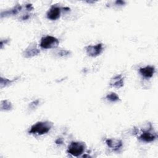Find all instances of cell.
<instances>
[{"instance_id":"6da1fadb","label":"cell","mask_w":158,"mask_h":158,"mask_svg":"<svg viewBox=\"0 0 158 158\" xmlns=\"http://www.w3.org/2000/svg\"><path fill=\"white\" fill-rule=\"evenodd\" d=\"M53 124L49 122H39L31 126L29 133L37 135H43L48 133Z\"/></svg>"},{"instance_id":"7a4b0ae2","label":"cell","mask_w":158,"mask_h":158,"mask_svg":"<svg viewBox=\"0 0 158 158\" xmlns=\"http://www.w3.org/2000/svg\"><path fill=\"white\" fill-rule=\"evenodd\" d=\"M85 144L82 142H72L68 146L67 152L75 157L82 154L85 149Z\"/></svg>"},{"instance_id":"3957f363","label":"cell","mask_w":158,"mask_h":158,"mask_svg":"<svg viewBox=\"0 0 158 158\" xmlns=\"http://www.w3.org/2000/svg\"><path fill=\"white\" fill-rule=\"evenodd\" d=\"M59 44V40L52 36H46L41 38L40 46L43 49H51L56 48Z\"/></svg>"},{"instance_id":"277c9868","label":"cell","mask_w":158,"mask_h":158,"mask_svg":"<svg viewBox=\"0 0 158 158\" xmlns=\"http://www.w3.org/2000/svg\"><path fill=\"white\" fill-rule=\"evenodd\" d=\"M102 51V44L99 43L96 45H89L86 47V51L88 56L96 57L99 56Z\"/></svg>"},{"instance_id":"5b68a950","label":"cell","mask_w":158,"mask_h":158,"mask_svg":"<svg viewBox=\"0 0 158 158\" xmlns=\"http://www.w3.org/2000/svg\"><path fill=\"white\" fill-rule=\"evenodd\" d=\"M60 8L57 6H52L47 12V18L51 20H55L60 17Z\"/></svg>"},{"instance_id":"8992f818","label":"cell","mask_w":158,"mask_h":158,"mask_svg":"<svg viewBox=\"0 0 158 158\" xmlns=\"http://www.w3.org/2000/svg\"><path fill=\"white\" fill-rule=\"evenodd\" d=\"M40 53V51L37 49L35 43L30 44L24 51L23 56L27 58L33 57Z\"/></svg>"},{"instance_id":"52a82bcc","label":"cell","mask_w":158,"mask_h":158,"mask_svg":"<svg viewBox=\"0 0 158 158\" xmlns=\"http://www.w3.org/2000/svg\"><path fill=\"white\" fill-rule=\"evenodd\" d=\"M139 73L141 74L142 76H143L145 78H151L152 77V75L154 73L155 69L153 66L148 65L143 68H140Z\"/></svg>"},{"instance_id":"ba28073f","label":"cell","mask_w":158,"mask_h":158,"mask_svg":"<svg viewBox=\"0 0 158 158\" xmlns=\"http://www.w3.org/2000/svg\"><path fill=\"white\" fill-rule=\"evenodd\" d=\"M106 143L110 148L114 150H117L122 146V141L117 139H107Z\"/></svg>"},{"instance_id":"9c48e42d","label":"cell","mask_w":158,"mask_h":158,"mask_svg":"<svg viewBox=\"0 0 158 158\" xmlns=\"http://www.w3.org/2000/svg\"><path fill=\"white\" fill-rule=\"evenodd\" d=\"M110 85L116 88H120L123 86V77L122 75H119L114 77L111 79Z\"/></svg>"},{"instance_id":"30bf717a","label":"cell","mask_w":158,"mask_h":158,"mask_svg":"<svg viewBox=\"0 0 158 158\" xmlns=\"http://www.w3.org/2000/svg\"><path fill=\"white\" fill-rule=\"evenodd\" d=\"M156 135L152 133H149V131H144L143 133H142L138 137V138L144 142H151L153 141L154 140H155V139L156 138Z\"/></svg>"},{"instance_id":"8fae6325","label":"cell","mask_w":158,"mask_h":158,"mask_svg":"<svg viewBox=\"0 0 158 158\" xmlns=\"http://www.w3.org/2000/svg\"><path fill=\"white\" fill-rule=\"evenodd\" d=\"M1 110H10L12 109V104L7 100L2 101L1 104Z\"/></svg>"},{"instance_id":"7c38bea8","label":"cell","mask_w":158,"mask_h":158,"mask_svg":"<svg viewBox=\"0 0 158 158\" xmlns=\"http://www.w3.org/2000/svg\"><path fill=\"white\" fill-rule=\"evenodd\" d=\"M106 99L112 102H116V101H118L120 100L119 97L115 93H111L107 94L106 96Z\"/></svg>"},{"instance_id":"4fadbf2b","label":"cell","mask_w":158,"mask_h":158,"mask_svg":"<svg viewBox=\"0 0 158 158\" xmlns=\"http://www.w3.org/2000/svg\"><path fill=\"white\" fill-rule=\"evenodd\" d=\"M69 53H70V52L68 51L61 49V50H59L57 51V54H58L59 56H64L69 54Z\"/></svg>"},{"instance_id":"5bb4252c","label":"cell","mask_w":158,"mask_h":158,"mask_svg":"<svg viewBox=\"0 0 158 158\" xmlns=\"http://www.w3.org/2000/svg\"><path fill=\"white\" fill-rule=\"evenodd\" d=\"M38 104H39V100L37 99V100H35V101H33L32 102H31V103L30 104L29 106H30L31 108L34 109V108H35V107L38 105Z\"/></svg>"},{"instance_id":"9a60e30c","label":"cell","mask_w":158,"mask_h":158,"mask_svg":"<svg viewBox=\"0 0 158 158\" xmlns=\"http://www.w3.org/2000/svg\"><path fill=\"white\" fill-rule=\"evenodd\" d=\"M63 143V140L61 138H58L56 141V144H62Z\"/></svg>"}]
</instances>
